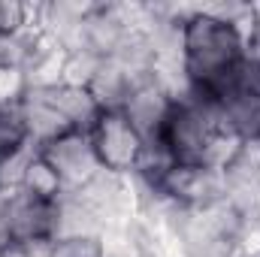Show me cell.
Segmentation results:
<instances>
[{"instance_id":"cell-1","label":"cell","mask_w":260,"mask_h":257,"mask_svg":"<svg viewBox=\"0 0 260 257\" xmlns=\"http://www.w3.org/2000/svg\"><path fill=\"white\" fill-rule=\"evenodd\" d=\"M248 37L239 24L197 9L182 21V70L194 94L221 100L245 58Z\"/></svg>"},{"instance_id":"cell-2","label":"cell","mask_w":260,"mask_h":257,"mask_svg":"<svg viewBox=\"0 0 260 257\" xmlns=\"http://www.w3.org/2000/svg\"><path fill=\"white\" fill-rule=\"evenodd\" d=\"M40 154L43 160L58 173L64 191H79L85 188L103 167H100V157L94 151V142H91V133L85 130H70L64 136L40 145Z\"/></svg>"},{"instance_id":"cell-3","label":"cell","mask_w":260,"mask_h":257,"mask_svg":"<svg viewBox=\"0 0 260 257\" xmlns=\"http://www.w3.org/2000/svg\"><path fill=\"white\" fill-rule=\"evenodd\" d=\"M91 142L100 157V167L109 173H121V176L136 173L142 148H145V139L124 118V112H103L91 130Z\"/></svg>"},{"instance_id":"cell-4","label":"cell","mask_w":260,"mask_h":257,"mask_svg":"<svg viewBox=\"0 0 260 257\" xmlns=\"http://www.w3.org/2000/svg\"><path fill=\"white\" fill-rule=\"evenodd\" d=\"M173 103H176V97L151 73V76H145L142 82L133 85L130 97L121 106V112H124V118H127L130 124L136 127V133L145 142H151V139L160 136V130H164L170 112H173Z\"/></svg>"},{"instance_id":"cell-5","label":"cell","mask_w":260,"mask_h":257,"mask_svg":"<svg viewBox=\"0 0 260 257\" xmlns=\"http://www.w3.org/2000/svg\"><path fill=\"white\" fill-rule=\"evenodd\" d=\"M251 257H260V251H257V254H251Z\"/></svg>"}]
</instances>
